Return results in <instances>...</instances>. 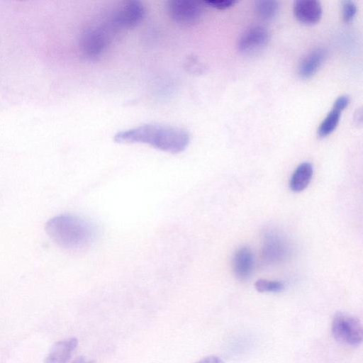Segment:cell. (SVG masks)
Wrapping results in <instances>:
<instances>
[{"label":"cell","mask_w":363,"mask_h":363,"mask_svg":"<svg viewBox=\"0 0 363 363\" xmlns=\"http://www.w3.org/2000/svg\"><path fill=\"white\" fill-rule=\"evenodd\" d=\"M269 40V31L263 26H255L245 30L240 36L238 48L244 55H253L262 50Z\"/></svg>","instance_id":"obj_7"},{"label":"cell","mask_w":363,"mask_h":363,"mask_svg":"<svg viewBox=\"0 0 363 363\" xmlns=\"http://www.w3.org/2000/svg\"><path fill=\"white\" fill-rule=\"evenodd\" d=\"M255 287L259 292L277 293L284 290V284L280 281L259 279L255 283Z\"/></svg>","instance_id":"obj_16"},{"label":"cell","mask_w":363,"mask_h":363,"mask_svg":"<svg viewBox=\"0 0 363 363\" xmlns=\"http://www.w3.org/2000/svg\"><path fill=\"white\" fill-rule=\"evenodd\" d=\"M196 363H224V362L218 356L210 355L203 357Z\"/></svg>","instance_id":"obj_21"},{"label":"cell","mask_w":363,"mask_h":363,"mask_svg":"<svg viewBox=\"0 0 363 363\" xmlns=\"http://www.w3.org/2000/svg\"><path fill=\"white\" fill-rule=\"evenodd\" d=\"M145 13V8L140 1H128L111 13L108 23L114 30L131 28L142 22Z\"/></svg>","instance_id":"obj_5"},{"label":"cell","mask_w":363,"mask_h":363,"mask_svg":"<svg viewBox=\"0 0 363 363\" xmlns=\"http://www.w3.org/2000/svg\"><path fill=\"white\" fill-rule=\"evenodd\" d=\"M78 345L75 337L55 342L45 359V363H67Z\"/></svg>","instance_id":"obj_10"},{"label":"cell","mask_w":363,"mask_h":363,"mask_svg":"<svg viewBox=\"0 0 363 363\" xmlns=\"http://www.w3.org/2000/svg\"><path fill=\"white\" fill-rule=\"evenodd\" d=\"M313 168L311 163L304 162L300 164L293 172L289 182L290 189L294 192L305 189L312 179Z\"/></svg>","instance_id":"obj_12"},{"label":"cell","mask_w":363,"mask_h":363,"mask_svg":"<svg viewBox=\"0 0 363 363\" xmlns=\"http://www.w3.org/2000/svg\"><path fill=\"white\" fill-rule=\"evenodd\" d=\"M236 3V1L232 0H208L203 2L206 6L219 10H224L230 8Z\"/></svg>","instance_id":"obj_18"},{"label":"cell","mask_w":363,"mask_h":363,"mask_svg":"<svg viewBox=\"0 0 363 363\" xmlns=\"http://www.w3.org/2000/svg\"><path fill=\"white\" fill-rule=\"evenodd\" d=\"M167 10L175 23L189 26L196 24L202 18L203 4L190 0H171L167 2Z\"/></svg>","instance_id":"obj_6"},{"label":"cell","mask_w":363,"mask_h":363,"mask_svg":"<svg viewBox=\"0 0 363 363\" xmlns=\"http://www.w3.org/2000/svg\"><path fill=\"white\" fill-rule=\"evenodd\" d=\"M327 56L323 48H316L308 52L300 62L297 72L300 77H311L319 69Z\"/></svg>","instance_id":"obj_11"},{"label":"cell","mask_w":363,"mask_h":363,"mask_svg":"<svg viewBox=\"0 0 363 363\" xmlns=\"http://www.w3.org/2000/svg\"><path fill=\"white\" fill-rule=\"evenodd\" d=\"M334 338L350 346L359 345L363 340V328L360 319L345 312H337L332 320Z\"/></svg>","instance_id":"obj_3"},{"label":"cell","mask_w":363,"mask_h":363,"mask_svg":"<svg viewBox=\"0 0 363 363\" xmlns=\"http://www.w3.org/2000/svg\"><path fill=\"white\" fill-rule=\"evenodd\" d=\"M114 31L108 21L87 28L81 38L83 53L91 59L100 56L108 46Z\"/></svg>","instance_id":"obj_4"},{"label":"cell","mask_w":363,"mask_h":363,"mask_svg":"<svg viewBox=\"0 0 363 363\" xmlns=\"http://www.w3.org/2000/svg\"><path fill=\"white\" fill-rule=\"evenodd\" d=\"M293 11L297 20L306 25H313L319 22L323 12L320 3L314 0L296 1Z\"/></svg>","instance_id":"obj_8"},{"label":"cell","mask_w":363,"mask_h":363,"mask_svg":"<svg viewBox=\"0 0 363 363\" xmlns=\"http://www.w3.org/2000/svg\"><path fill=\"white\" fill-rule=\"evenodd\" d=\"M279 2L274 0H258L255 2L256 13L264 20H272L278 13Z\"/></svg>","instance_id":"obj_14"},{"label":"cell","mask_w":363,"mask_h":363,"mask_svg":"<svg viewBox=\"0 0 363 363\" xmlns=\"http://www.w3.org/2000/svg\"><path fill=\"white\" fill-rule=\"evenodd\" d=\"M350 103V97L347 95H342L336 99L333 104V108L341 112Z\"/></svg>","instance_id":"obj_19"},{"label":"cell","mask_w":363,"mask_h":363,"mask_svg":"<svg viewBox=\"0 0 363 363\" xmlns=\"http://www.w3.org/2000/svg\"><path fill=\"white\" fill-rule=\"evenodd\" d=\"M186 69L189 70L190 72L192 73H199L202 72V69H203V66L196 60L195 58H190L188 62H186Z\"/></svg>","instance_id":"obj_20"},{"label":"cell","mask_w":363,"mask_h":363,"mask_svg":"<svg viewBox=\"0 0 363 363\" xmlns=\"http://www.w3.org/2000/svg\"><path fill=\"white\" fill-rule=\"evenodd\" d=\"M281 237L275 233L266 235L264 254L266 259L275 261L282 259L286 253V247Z\"/></svg>","instance_id":"obj_13"},{"label":"cell","mask_w":363,"mask_h":363,"mask_svg":"<svg viewBox=\"0 0 363 363\" xmlns=\"http://www.w3.org/2000/svg\"><path fill=\"white\" fill-rule=\"evenodd\" d=\"M357 13V6L352 1H342V16L345 22L351 21Z\"/></svg>","instance_id":"obj_17"},{"label":"cell","mask_w":363,"mask_h":363,"mask_svg":"<svg viewBox=\"0 0 363 363\" xmlns=\"http://www.w3.org/2000/svg\"><path fill=\"white\" fill-rule=\"evenodd\" d=\"M341 112L333 108L325 117L318 128L320 138H325L331 134L337 126Z\"/></svg>","instance_id":"obj_15"},{"label":"cell","mask_w":363,"mask_h":363,"mask_svg":"<svg viewBox=\"0 0 363 363\" xmlns=\"http://www.w3.org/2000/svg\"><path fill=\"white\" fill-rule=\"evenodd\" d=\"M72 363H94L93 360H87L83 357H79Z\"/></svg>","instance_id":"obj_22"},{"label":"cell","mask_w":363,"mask_h":363,"mask_svg":"<svg viewBox=\"0 0 363 363\" xmlns=\"http://www.w3.org/2000/svg\"><path fill=\"white\" fill-rule=\"evenodd\" d=\"M114 140L118 143H145L161 151L177 154L187 147L190 138L186 130L177 127L145 124L116 133Z\"/></svg>","instance_id":"obj_1"},{"label":"cell","mask_w":363,"mask_h":363,"mask_svg":"<svg viewBox=\"0 0 363 363\" xmlns=\"http://www.w3.org/2000/svg\"><path fill=\"white\" fill-rule=\"evenodd\" d=\"M45 231L60 247L69 250H82L94 242L96 231L91 223L73 214H61L50 218Z\"/></svg>","instance_id":"obj_2"},{"label":"cell","mask_w":363,"mask_h":363,"mask_svg":"<svg viewBox=\"0 0 363 363\" xmlns=\"http://www.w3.org/2000/svg\"><path fill=\"white\" fill-rule=\"evenodd\" d=\"M253 267L254 257L251 250L246 246L238 248L233 258V270L235 277L242 281L248 279Z\"/></svg>","instance_id":"obj_9"}]
</instances>
